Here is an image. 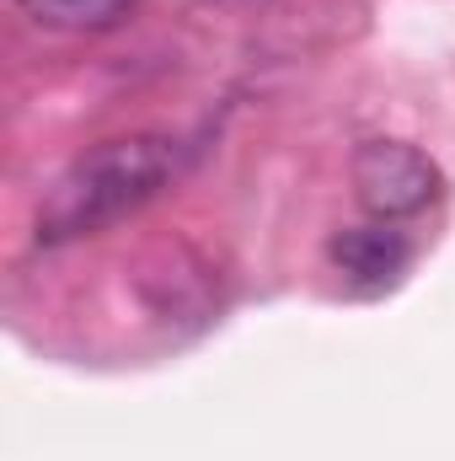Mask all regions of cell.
<instances>
[{
  "mask_svg": "<svg viewBox=\"0 0 455 461\" xmlns=\"http://www.w3.org/2000/svg\"><path fill=\"white\" fill-rule=\"evenodd\" d=\"M188 156L193 145L177 134H123V140L92 145L49 183L38 204V241L59 247V241L92 236V230L145 210L188 167Z\"/></svg>",
  "mask_w": 455,
  "mask_h": 461,
  "instance_id": "6da1fadb",
  "label": "cell"
},
{
  "mask_svg": "<svg viewBox=\"0 0 455 461\" xmlns=\"http://www.w3.org/2000/svg\"><path fill=\"white\" fill-rule=\"evenodd\" d=\"M445 194V172L407 140H364L353 150V199L375 215V221H407L424 215L429 204H440Z\"/></svg>",
  "mask_w": 455,
  "mask_h": 461,
  "instance_id": "7a4b0ae2",
  "label": "cell"
},
{
  "mask_svg": "<svg viewBox=\"0 0 455 461\" xmlns=\"http://www.w3.org/2000/svg\"><path fill=\"white\" fill-rule=\"evenodd\" d=\"M327 258H333V268H338L359 295H380V290H391V285L407 274L413 241H407L402 230H391L386 221H375V226L338 230V236L327 241Z\"/></svg>",
  "mask_w": 455,
  "mask_h": 461,
  "instance_id": "3957f363",
  "label": "cell"
},
{
  "mask_svg": "<svg viewBox=\"0 0 455 461\" xmlns=\"http://www.w3.org/2000/svg\"><path fill=\"white\" fill-rule=\"evenodd\" d=\"M32 22L65 27V32H108L123 16L139 11V0H16Z\"/></svg>",
  "mask_w": 455,
  "mask_h": 461,
  "instance_id": "277c9868",
  "label": "cell"
}]
</instances>
